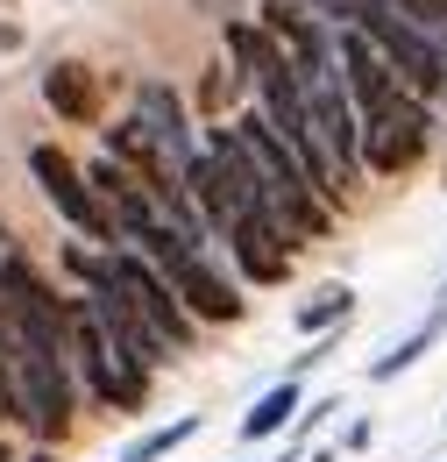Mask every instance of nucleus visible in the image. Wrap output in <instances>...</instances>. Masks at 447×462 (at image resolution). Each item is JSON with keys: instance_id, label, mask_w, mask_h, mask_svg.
I'll return each instance as SVG.
<instances>
[{"instance_id": "obj_1", "label": "nucleus", "mask_w": 447, "mask_h": 462, "mask_svg": "<svg viewBox=\"0 0 447 462\" xmlns=\"http://www.w3.org/2000/svg\"><path fill=\"white\" fill-rule=\"evenodd\" d=\"M121 249H135L142 263H157L170 278V291H178V306L199 320V328H234L242 313H249V299H242V285L227 278V271H214V256L206 249H192L185 235L170 228V221H150V228H135Z\"/></svg>"}, {"instance_id": "obj_2", "label": "nucleus", "mask_w": 447, "mask_h": 462, "mask_svg": "<svg viewBox=\"0 0 447 462\" xmlns=\"http://www.w3.org/2000/svg\"><path fill=\"white\" fill-rule=\"evenodd\" d=\"M29 178H36V192L57 207V221L78 235V242H93V249H121V235H114V214L100 207V192H93V178L78 171L57 143H36L29 150Z\"/></svg>"}, {"instance_id": "obj_3", "label": "nucleus", "mask_w": 447, "mask_h": 462, "mask_svg": "<svg viewBox=\"0 0 447 462\" xmlns=\"http://www.w3.org/2000/svg\"><path fill=\"white\" fill-rule=\"evenodd\" d=\"M14 384H22V427L36 434V448H57L78 420V370L14 342Z\"/></svg>"}, {"instance_id": "obj_4", "label": "nucleus", "mask_w": 447, "mask_h": 462, "mask_svg": "<svg viewBox=\"0 0 447 462\" xmlns=\"http://www.w3.org/2000/svg\"><path fill=\"white\" fill-rule=\"evenodd\" d=\"M426 150H433V107L412 100V93L397 107L362 121V171L397 178V171H412V164H426Z\"/></svg>"}, {"instance_id": "obj_5", "label": "nucleus", "mask_w": 447, "mask_h": 462, "mask_svg": "<svg viewBox=\"0 0 447 462\" xmlns=\"http://www.w3.org/2000/svg\"><path fill=\"white\" fill-rule=\"evenodd\" d=\"M114 278H121V291L135 299V313H142V320L178 348V356H185V348H199V320L178 306V291H170V278L157 271V263H142L135 249H114Z\"/></svg>"}, {"instance_id": "obj_6", "label": "nucleus", "mask_w": 447, "mask_h": 462, "mask_svg": "<svg viewBox=\"0 0 447 462\" xmlns=\"http://www.w3.org/2000/svg\"><path fill=\"white\" fill-rule=\"evenodd\" d=\"M227 256H234V278L242 285H284L291 278V256H298V242L284 235L278 214H234L221 228Z\"/></svg>"}, {"instance_id": "obj_7", "label": "nucleus", "mask_w": 447, "mask_h": 462, "mask_svg": "<svg viewBox=\"0 0 447 462\" xmlns=\"http://www.w3.org/2000/svg\"><path fill=\"white\" fill-rule=\"evenodd\" d=\"M334 79L348 86V100H355V115H384L405 100V86H397V71L384 64V51L362 36V29H334Z\"/></svg>"}, {"instance_id": "obj_8", "label": "nucleus", "mask_w": 447, "mask_h": 462, "mask_svg": "<svg viewBox=\"0 0 447 462\" xmlns=\"http://www.w3.org/2000/svg\"><path fill=\"white\" fill-rule=\"evenodd\" d=\"M306 107H313V135H320V150H327V157H334V171L355 185V171H362V115H355L348 86H341V79L306 86Z\"/></svg>"}, {"instance_id": "obj_9", "label": "nucleus", "mask_w": 447, "mask_h": 462, "mask_svg": "<svg viewBox=\"0 0 447 462\" xmlns=\"http://www.w3.org/2000/svg\"><path fill=\"white\" fill-rule=\"evenodd\" d=\"M43 107H50L57 121H71V128H100V115H107V86H100L93 64L57 58L50 71H43Z\"/></svg>"}, {"instance_id": "obj_10", "label": "nucleus", "mask_w": 447, "mask_h": 462, "mask_svg": "<svg viewBox=\"0 0 447 462\" xmlns=\"http://www.w3.org/2000/svg\"><path fill=\"white\" fill-rule=\"evenodd\" d=\"M135 121H142V128H150V135L164 143L178 164H185V157L199 150V143H192V121H185V100L170 93L164 79H142V93H135Z\"/></svg>"}, {"instance_id": "obj_11", "label": "nucleus", "mask_w": 447, "mask_h": 462, "mask_svg": "<svg viewBox=\"0 0 447 462\" xmlns=\"http://www.w3.org/2000/svg\"><path fill=\"white\" fill-rule=\"evenodd\" d=\"M298 405H306V384L298 377H278L263 399L242 412V427H234V441L242 448H263V441H278V434H291V420H298Z\"/></svg>"}, {"instance_id": "obj_12", "label": "nucleus", "mask_w": 447, "mask_h": 462, "mask_svg": "<svg viewBox=\"0 0 447 462\" xmlns=\"http://www.w3.org/2000/svg\"><path fill=\"white\" fill-rule=\"evenodd\" d=\"M441 335H447V285H441V299H433V313H426V320H419V328H412V335H405L397 348H384V356L369 363V384H391V377H405L412 363H426Z\"/></svg>"}, {"instance_id": "obj_13", "label": "nucleus", "mask_w": 447, "mask_h": 462, "mask_svg": "<svg viewBox=\"0 0 447 462\" xmlns=\"http://www.w3.org/2000/svg\"><path fill=\"white\" fill-rule=\"evenodd\" d=\"M227 64H234L242 86H256L263 71H278V64H284V51H278V36L249 14V22H227Z\"/></svg>"}, {"instance_id": "obj_14", "label": "nucleus", "mask_w": 447, "mask_h": 462, "mask_svg": "<svg viewBox=\"0 0 447 462\" xmlns=\"http://www.w3.org/2000/svg\"><path fill=\"white\" fill-rule=\"evenodd\" d=\"M348 313H355V291L348 285H313V299H298V335H334V328H348Z\"/></svg>"}, {"instance_id": "obj_15", "label": "nucleus", "mask_w": 447, "mask_h": 462, "mask_svg": "<svg viewBox=\"0 0 447 462\" xmlns=\"http://www.w3.org/2000/svg\"><path fill=\"white\" fill-rule=\"evenodd\" d=\"M199 427H206L199 412H185V420H170V427H150V434H135V441H128L114 462H170L185 441H192V434H199Z\"/></svg>"}, {"instance_id": "obj_16", "label": "nucleus", "mask_w": 447, "mask_h": 462, "mask_svg": "<svg viewBox=\"0 0 447 462\" xmlns=\"http://www.w3.org/2000/svg\"><path fill=\"white\" fill-rule=\"evenodd\" d=\"M0 420H22V384H14V335L0 313Z\"/></svg>"}, {"instance_id": "obj_17", "label": "nucleus", "mask_w": 447, "mask_h": 462, "mask_svg": "<svg viewBox=\"0 0 447 462\" xmlns=\"http://www.w3.org/2000/svg\"><path fill=\"white\" fill-rule=\"evenodd\" d=\"M391 7L405 14V22H412V29H426L433 43L447 36V0H391Z\"/></svg>"}, {"instance_id": "obj_18", "label": "nucleus", "mask_w": 447, "mask_h": 462, "mask_svg": "<svg viewBox=\"0 0 447 462\" xmlns=\"http://www.w3.org/2000/svg\"><path fill=\"white\" fill-rule=\"evenodd\" d=\"M227 86H242V79H234V64H214V71H206V93H199V107H206V115L227 100Z\"/></svg>"}, {"instance_id": "obj_19", "label": "nucleus", "mask_w": 447, "mask_h": 462, "mask_svg": "<svg viewBox=\"0 0 447 462\" xmlns=\"http://www.w3.org/2000/svg\"><path fill=\"white\" fill-rule=\"evenodd\" d=\"M369 441H377V420H348V434H341V448H348V456H362Z\"/></svg>"}, {"instance_id": "obj_20", "label": "nucleus", "mask_w": 447, "mask_h": 462, "mask_svg": "<svg viewBox=\"0 0 447 462\" xmlns=\"http://www.w3.org/2000/svg\"><path fill=\"white\" fill-rule=\"evenodd\" d=\"M298 462H341V456H334V448H306Z\"/></svg>"}, {"instance_id": "obj_21", "label": "nucleus", "mask_w": 447, "mask_h": 462, "mask_svg": "<svg viewBox=\"0 0 447 462\" xmlns=\"http://www.w3.org/2000/svg\"><path fill=\"white\" fill-rule=\"evenodd\" d=\"M22 462H57V456H50V448H36V456H22Z\"/></svg>"}, {"instance_id": "obj_22", "label": "nucleus", "mask_w": 447, "mask_h": 462, "mask_svg": "<svg viewBox=\"0 0 447 462\" xmlns=\"http://www.w3.org/2000/svg\"><path fill=\"white\" fill-rule=\"evenodd\" d=\"M0 462H14V456H7V448H0Z\"/></svg>"}]
</instances>
